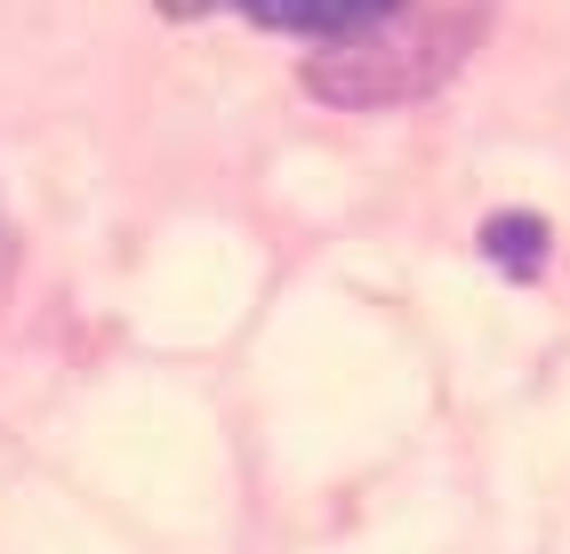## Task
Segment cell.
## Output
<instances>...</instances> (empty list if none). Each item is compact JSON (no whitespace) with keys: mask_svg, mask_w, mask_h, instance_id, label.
Wrapping results in <instances>:
<instances>
[{"mask_svg":"<svg viewBox=\"0 0 570 554\" xmlns=\"http://www.w3.org/2000/svg\"><path fill=\"white\" fill-rule=\"evenodd\" d=\"M169 17H217V9H234V0H161Z\"/></svg>","mask_w":570,"mask_h":554,"instance_id":"3","label":"cell"},{"mask_svg":"<svg viewBox=\"0 0 570 554\" xmlns=\"http://www.w3.org/2000/svg\"><path fill=\"white\" fill-rule=\"evenodd\" d=\"M466 49V24H417V17H370L354 32H337L306 57V89L337 113H386V105L426 97Z\"/></svg>","mask_w":570,"mask_h":554,"instance_id":"1","label":"cell"},{"mask_svg":"<svg viewBox=\"0 0 570 554\" xmlns=\"http://www.w3.org/2000/svg\"><path fill=\"white\" fill-rule=\"evenodd\" d=\"M482 257L499 274H514V281H539L547 257H554V234H547V217H530V209H499L482 226Z\"/></svg>","mask_w":570,"mask_h":554,"instance_id":"2","label":"cell"},{"mask_svg":"<svg viewBox=\"0 0 570 554\" xmlns=\"http://www.w3.org/2000/svg\"><path fill=\"white\" fill-rule=\"evenodd\" d=\"M0 274H9V217H0Z\"/></svg>","mask_w":570,"mask_h":554,"instance_id":"4","label":"cell"}]
</instances>
